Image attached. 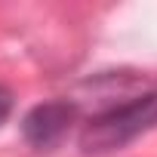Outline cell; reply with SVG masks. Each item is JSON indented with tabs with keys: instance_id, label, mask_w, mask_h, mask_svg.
<instances>
[{
	"instance_id": "cell-1",
	"label": "cell",
	"mask_w": 157,
	"mask_h": 157,
	"mask_svg": "<svg viewBox=\"0 0 157 157\" xmlns=\"http://www.w3.org/2000/svg\"><path fill=\"white\" fill-rule=\"evenodd\" d=\"M151 126H157V93L129 99V102L108 108V111L96 114L93 120H86L80 129V148H83V154L120 151L123 145H129L132 139L148 132Z\"/></svg>"
},
{
	"instance_id": "cell-2",
	"label": "cell",
	"mask_w": 157,
	"mask_h": 157,
	"mask_svg": "<svg viewBox=\"0 0 157 157\" xmlns=\"http://www.w3.org/2000/svg\"><path fill=\"white\" fill-rule=\"evenodd\" d=\"M74 120H77V108H74L71 102L52 99V102L34 105V108L25 114V120H22V136H25V142H28L31 148H37V151H52V148L68 136V129L74 126Z\"/></svg>"
},
{
	"instance_id": "cell-3",
	"label": "cell",
	"mask_w": 157,
	"mask_h": 157,
	"mask_svg": "<svg viewBox=\"0 0 157 157\" xmlns=\"http://www.w3.org/2000/svg\"><path fill=\"white\" fill-rule=\"evenodd\" d=\"M10 111H13V96H10L3 86H0V123L10 117Z\"/></svg>"
}]
</instances>
